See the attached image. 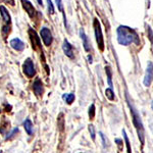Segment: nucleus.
I'll list each match as a JSON object with an SVG mask.
<instances>
[{"mask_svg": "<svg viewBox=\"0 0 153 153\" xmlns=\"http://www.w3.org/2000/svg\"><path fill=\"white\" fill-rule=\"evenodd\" d=\"M117 42L120 45L128 46L132 43L139 44V37L137 33L129 27L120 26L117 28Z\"/></svg>", "mask_w": 153, "mask_h": 153, "instance_id": "f257e3e1", "label": "nucleus"}, {"mask_svg": "<svg viewBox=\"0 0 153 153\" xmlns=\"http://www.w3.org/2000/svg\"><path fill=\"white\" fill-rule=\"evenodd\" d=\"M128 103H129L130 109H131V113H132V117H133V123H134V126L137 130L138 133V137H139L140 141H141L142 145L144 144L145 142V133H144V128H143V124L142 120L140 118V115L138 114V112L136 111V109H134V107L132 106V104L130 103L129 99H128Z\"/></svg>", "mask_w": 153, "mask_h": 153, "instance_id": "f03ea898", "label": "nucleus"}, {"mask_svg": "<svg viewBox=\"0 0 153 153\" xmlns=\"http://www.w3.org/2000/svg\"><path fill=\"white\" fill-rule=\"evenodd\" d=\"M95 30V37H96V42L98 44V47L101 51L104 50V40H103V36H102V31H101V26L100 23L97 19H94V23H93Z\"/></svg>", "mask_w": 153, "mask_h": 153, "instance_id": "7ed1b4c3", "label": "nucleus"}, {"mask_svg": "<svg viewBox=\"0 0 153 153\" xmlns=\"http://www.w3.org/2000/svg\"><path fill=\"white\" fill-rule=\"evenodd\" d=\"M23 71H24V74L28 76V78H33V76L36 75L35 65H34V62L31 58H27L26 60H25V62L23 65Z\"/></svg>", "mask_w": 153, "mask_h": 153, "instance_id": "20e7f679", "label": "nucleus"}, {"mask_svg": "<svg viewBox=\"0 0 153 153\" xmlns=\"http://www.w3.org/2000/svg\"><path fill=\"white\" fill-rule=\"evenodd\" d=\"M29 36H30V40H31L32 46H33L34 50H38V49H41V43H40V38L37 35L36 31L33 29H30L29 30Z\"/></svg>", "mask_w": 153, "mask_h": 153, "instance_id": "39448f33", "label": "nucleus"}, {"mask_svg": "<svg viewBox=\"0 0 153 153\" xmlns=\"http://www.w3.org/2000/svg\"><path fill=\"white\" fill-rule=\"evenodd\" d=\"M152 80H153V62L149 61L147 65V68H146V74H145V78H144V81H143V84H144V86H146V87H149Z\"/></svg>", "mask_w": 153, "mask_h": 153, "instance_id": "423d86ee", "label": "nucleus"}, {"mask_svg": "<svg viewBox=\"0 0 153 153\" xmlns=\"http://www.w3.org/2000/svg\"><path fill=\"white\" fill-rule=\"evenodd\" d=\"M41 38L46 46H50L51 43H52V40H53V37H52V34H51L50 30L48 28H42L41 29Z\"/></svg>", "mask_w": 153, "mask_h": 153, "instance_id": "0eeeda50", "label": "nucleus"}, {"mask_svg": "<svg viewBox=\"0 0 153 153\" xmlns=\"http://www.w3.org/2000/svg\"><path fill=\"white\" fill-rule=\"evenodd\" d=\"M22 4H23V7L25 8V10L28 12L30 18H34V16H36V10L31 2L28 1V0H22Z\"/></svg>", "mask_w": 153, "mask_h": 153, "instance_id": "6e6552de", "label": "nucleus"}, {"mask_svg": "<svg viewBox=\"0 0 153 153\" xmlns=\"http://www.w3.org/2000/svg\"><path fill=\"white\" fill-rule=\"evenodd\" d=\"M9 44H10L11 48H13L16 51H22L25 49V43L19 38H13L12 40H10Z\"/></svg>", "mask_w": 153, "mask_h": 153, "instance_id": "1a4fd4ad", "label": "nucleus"}, {"mask_svg": "<svg viewBox=\"0 0 153 153\" xmlns=\"http://www.w3.org/2000/svg\"><path fill=\"white\" fill-rule=\"evenodd\" d=\"M33 90L37 96H42V94H43V84H42L40 79L35 80V82L33 84Z\"/></svg>", "mask_w": 153, "mask_h": 153, "instance_id": "9d476101", "label": "nucleus"}, {"mask_svg": "<svg viewBox=\"0 0 153 153\" xmlns=\"http://www.w3.org/2000/svg\"><path fill=\"white\" fill-rule=\"evenodd\" d=\"M62 49H63V52L65 53V55L70 58L74 57V51H73V47L70 44V42L68 40L63 41V45H62Z\"/></svg>", "mask_w": 153, "mask_h": 153, "instance_id": "9b49d317", "label": "nucleus"}, {"mask_svg": "<svg viewBox=\"0 0 153 153\" xmlns=\"http://www.w3.org/2000/svg\"><path fill=\"white\" fill-rule=\"evenodd\" d=\"M0 13H1L2 19L4 21V23H5L6 25L10 24V22H11L10 16H9V13H8V11H7V9L3 5H0Z\"/></svg>", "mask_w": 153, "mask_h": 153, "instance_id": "f8f14e48", "label": "nucleus"}, {"mask_svg": "<svg viewBox=\"0 0 153 153\" xmlns=\"http://www.w3.org/2000/svg\"><path fill=\"white\" fill-rule=\"evenodd\" d=\"M80 36L82 38V41H83V45H84V48H85L86 51H90V44H89V40H88V37L86 36L85 32H84L83 29L80 30Z\"/></svg>", "mask_w": 153, "mask_h": 153, "instance_id": "ddd939ff", "label": "nucleus"}, {"mask_svg": "<svg viewBox=\"0 0 153 153\" xmlns=\"http://www.w3.org/2000/svg\"><path fill=\"white\" fill-rule=\"evenodd\" d=\"M24 128H25V130H26V132L28 133V135L31 136L33 134V124H32V122L29 118H27L24 122Z\"/></svg>", "mask_w": 153, "mask_h": 153, "instance_id": "4468645a", "label": "nucleus"}, {"mask_svg": "<svg viewBox=\"0 0 153 153\" xmlns=\"http://www.w3.org/2000/svg\"><path fill=\"white\" fill-rule=\"evenodd\" d=\"M105 71H106V75H107L108 85L110 86V88H112V71H111V68H110L109 66H105Z\"/></svg>", "mask_w": 153, "mask_h": 153, "instance_id": "2eb2a0df", "label": "nucleus"}, {"mask_svg": "<svg viewBox=\"0 0 153 153\" xmlns=\"http://www.w3.org/2000/svg\"><path fill=\"white\" fill-rule=\"evenodd\" d=\"M62 98L65 100V102L68 103V104H71V103L74 102V100H75V95L74 94H63Z\"/></svg>", "mask_w": 153, "mask_h": 153, "instance_id": "dca6fc26", "label": "nucleus"}, {"mask_svg": "<svg viewBox=\"0 0 153 153\" xmlns=\"http://www.w3.org/2000/svg\"><path fill=\"white\" fill-rule=\"evenodd\" d=\"M123 135H124V138H125V141H126V144H127V152H132V149H131V144H130V141H129V138L127 136V133H126L125 130H123Z\"/></svg>", "mask_w": 153, "mask_h": 153, "instance_id": "f3484780", "label": "nucleus"}, {"mask_svg": "<svg viewBox=\"0 0 153 153\" xmlns=\"http://www.w3.org/2000/svg\"><path fill=\"white\" fill-rule=\"evenodd\" d=\"M105 94H106V97H107L109 100H113V99H114V93H113V91H112V88L106 89Z\"/></svg>", "mask_w": 153, "mask_h": 153, "instance_id": "a211bd4d", "label": "nucleus"}, {"mask_svg": "<svg viewBox=\"0 0 153 153\" xmlns=\"http://www.w3.org/2000/svg\"><path fill=\"white\" fill-rule=\"evenodd\" d=\"M56 1V4H57V7L59 9V11H61L63 13V8H62V3H61V0H55ZM63 19H65V27L68 26V23H66V18H65V14L63 13Z\"/></svg>", "mask_w": 153, "mask_h": 153, "instance_id": "6ab92c4d", "label": "nucleus"}, {"mask_svg": "<svg viewBox=\"0 0 153 153\" xmlns=\"http://www.w3.org/2000/svg\"><path fill=\"white\" fill-rule=\"evenodd\" d=\"M94 117H95V105L92 104L89 107V117H90V120H94Z\"/></svg>", "mask_w": 153, "mask_h": 153, "instance_id": "aec40b11", "label": "nucleus"}, {"mask_svg": "<svg viewBox=\"0 0 153 153\" xmlns=\"http://www.w3.org/2000/svg\"><path fill=\"white\" fill-rule=\"evenodd\" d=\"M89 132H90V135H91L92 140H95V129H94V126L93 125L89 126Z\"/></svg>", "mask_w": 153, "mask_h": 153, "instance_id": "412c9836", "label": "nucleus"}, {"mask_svg": "<svg viewBox=\"0 0 153 153\" xmlns=\"http://www.w3.org/2000/svg\"><path fill=\"white\" fill-rule=\"evenodd\" d=\"M47 3H48V11L49 13L53 14L54 13V6L52 4V1L51 0H47Z\"/></svg>", "mask_w": 153, "mask_h": 153, "instance_id": "4be33fe9", "label": "nucleus"}, {"mask_svg": "<svg viewBox=\"0 0 153 153\" xmlns=\"http://www.w3.org/2000/svg\"><path fill=\"white\" fill-rule=\"evenodd\" d=\"M18 132H19V129H18V128H16V129H13V130H12V132L10 133V134H9V135L6 137V140H9V139H11V138H13Z\"/></svg>", "mask_w": 153, "mask_h": 153, "instance_id": "5701e85b", "label": "nucleus"}, {"mask_svg": "<svg viewBox=\"0 0 153 153\" xmlns=\"http://www.w3.org/2000/svg\"><path fill=\"white\" fill-rule=\"evenodd\" d=\"M147 31H148V36H149V40L151 41V43L153 44V31L150 29V27L147 28Z\"/></svg>", "mask_w": 153, "mask_h": 153, "instance_id": "b1692460", "label": "nucleus"}, {"mask_svg": "<svg viewBox=\"0 0 153 153\" xmlns=\"http://www.w3.org/2000/svg\"><path fill=\"white\" fill-rule=\"evenodd\" d=\"M100 137H101V139H102V142H103V147H105L106 146V141H105L104 135H103L102 133H100Z\"/></svg>", "mask_w": 153, "mask_h": 153, "instance_id": "393cba45", "label": "nucleus"}, {"mask_svg": "<svg viewBox=\"0 0 153 153\" xmlns=\"http://www.w3.org/2000/svg\"><path fill=\"white\" fill-rule=\"evenodd\" d=\"M3 1L8 4H10V5H14V0H3Z\"/></svg>", "mask_w": 153, "mask_h": 153, "instance_id": "a878e982", "label": "nucleus"}, {"mask_svg": "<svg viewBox=\"0 0 153 153\" xmlns=\"http://www.w3.org/2000/svg\"><path fill=\"white\" fill-rule=\"evenodd\" d=\"M88 59H89V62H92V57H91V56H88Z\"/></svg>", "mask_w": 153, "mask_h": 153, "instance_id": "bb28decb", "label": "nucleus"}, {"mask_svg": "<svg viewBox=\"0 0 153 153\" xmlns=\"http://www.w3.org/2000/svg\"><path fill=\"white\" fill-rule=\"evenodd\" d=\"M37 1H38V3L42 6V4H43V3H42V0H37Z\"/></svg>", "mask_w": 153, "mask_h": 153, "instance_id": "cd10ccee", "label": "nucleus"}, {"mask_svg": "<svg viewBox=\"0 0 153 153\" xmlns=\"http://www.w3.org/2000/svg\"><path fill=\"white\" fill-rule=\"evenodd\" d=\"M151 108H152V109H153V102H152V104H151Z\"/></svg>", "mask_w": 153, "mask_h": 153, "instance_id": "c85d7f7f", "label": "nucleus"}]
</instances>
